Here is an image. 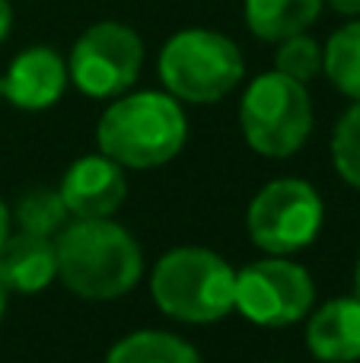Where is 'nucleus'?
Masks as SVG:
<instances>
[{
  "label": "nucleus",
  "instance_id": "13",
  "mask_svg": "<svg viewBox=\"0 0 360 363\" xmlns=\"http://www.w3.org/2000/svg\"><path fill=\"white\" fill-rule=\"evenodd\" d=\"M325 0H246V23L265 42H281L316 23Z\"/></svg>",
  "mask_w": 360,
  "mask_h": 363
},
{
  "label": "nucleus",
  "instance_id": "14",
  "mask_svg": "<svg viewBox=\"0 0 360 363\" xmlns=\"http://www.w3.org/2000/svg\"><path fill=\"white\" fill-rule=\"evenodd\" d=\"M106 363H201V357L169 332H134L108 351Z\"/></svg>",
  "mask_w": 360,
  "mask_h": 363
},
{
  "label": "nucleus",
  "instance_id": "15",
  "mask_svg": "<svg viewBox=\"0 0 360 363\" xmlns=\"http://www.w3.org/2000/svg\"><path fill=\"white\" fill-rule=\"evenodd\" d=\"M322 70L351 99H360V19L348 23L329 38L322 51Z\"/></svg>",
  "mask_w": 360,
  "mask_h": 363
},
{
  "label": "nucleus",
  "instance_id": "7",
  "mask_svg": "<svg viewBox=\"0 0 360 363\" xmlns=\"http://www.w3.org/2000/svg\"><path fill=\"white\" fill-rule=\"evenodd\" d=\"M144 64V45L131 26L96 23L77 38L67 61V77L93 99H112L131 89Z\"/></svg>",
  "mask_w": 360,
  "mask_h": 363
},
{
  "label": "nucleus",
  "instance_id": "21",
  "mask_svg": "<svg viewBox=\"0 0 360 363\" xmlns=\"http://www.w3.org/2000/svg\"><path fill=\"white\" fill-rule=\"evenodd\" d=\"M6 236H10V211H6L4 198H0V245L6 242Z\"/></svg>",
  "mask_w": 360,
  "mask_h": 363
},
{
  "label": "nucleus",
  "instance_id": "6",
  "mask_svg": "<svg viewBox=\"0 0 360 363\" xmlns=\"http://www.w3.org/2000/svg\"><path fill=\"white\" fill-rule=\"evenodd\" d=\"M322 198L310 182L278 179L252 198L246 213L249 236L271 255H287L316 239L322 226Z\"/></svg>",
  "mask_w": 360,
  "mask_h": 363
},
{
  "label": "nucleus",
  "instance_id": "3",
  "mask_svg": "<svg viewBox=\"0 0 360 363\" xmlns=\"http://www.w3.org/2000/svg\"><path fill=\"white\" fill-rule=\"evenodd\" d=\"M153 303L179 322H217L233 309L236 274L208 249H172L153 268Z\"/></svg>",
  "mask_w": 360,
  "mask_h": 363
},
{
  "label": "nucleus",
  "instance_id": "19",
  "mask_svg": "<svg viewBox=\"0 0 360 363\" xmlns=\"http://www.w3.org/2000/svg\"><path fill=\"white\" fill-rule=\"evenodd\" d=\"M325 4L342 16H360V0H325Z\"/></svg>",
  "mask_w": 360,
  "mask_h": 363
},
{
  "label": "nucleus",
  "instance_id": "11",
  "mask_svg": "<svg viewBox=\"0 0 360 363\" xmlns=\"http://www.w3.org/2000/svg\"><path fill=\"white\" fill-rule=\"evenodd\" d=\"M57 277V252L48 236L19 230L0 245V281L16 294H38Z\"/></svg>",
  "mask_w": 360,
  "mask_h": 363
},
{
  "label": "nucleus",
  "instance_id": "22",
  "mask_svg": "<svg viewBox=\"0 0 360 363\" xmlns=\"http://www.w3.org/2000/svg\"><path fill=\"white\" fill-rule=\"evenodd\" d=\"M4 313H6V284L0 281V322H4Z\"/></svg>",
  "mask_w": 360,
  "mask_h": 363
},
{
  "label": "nucleus",
  "instance_id": "12",
  "mask_svg": "<svg viewBox=\"0 0 360 363\" xmlns=\"http://www.w3.org/2000/svg\"><path fill=\"white\" fill-rule=\"evenodd\" d=\"M306 345L325 363L360 360V300H332L306 325Z\"/></svg>",
  "mask_w": 360,
  "mask_h": 363
},
{
  "label": "nucleus",
  "instance_id": "24",
  "mask_svg": "<svg viewBox=\"0 0 360 363\" xmlns=\"http://www.w3.org/2000/svg\"><path fill=\"white\" fill-rule=\"evenodd\" d=\"M0 96H4V80H0Z\"/></svg>",
  "mask_w": 360,
  "mask_h": 363
},
{
  "label": "nucleus",
  "instance_id": "4",
  "mask_svg": "<svg viewBox=\"0 0 360 363\" xmlns=\"http://www.w3.org/2000/svg\"><path fill=\"white\" fill-rule=\"evenodd\" d=\"M246 64L233 38L210 29L176 32L159 51V77L169 96L185 102H217L240 86Z\"/></svg>",
  "mask_w": 360,
  "mask_h": 363
},
{
  "label": "nucleus",
  "instance_id": "5",
  "mask_svg": "<svg viewBox=\"0 0 360 363\" xmlns=\"http://www.w3.org/2000/svg\"><path fill=\"white\" fill-rule=\"evenodd\" d=\"M246 144L261 157H291L313 128V102L300 80L271 70L252 80L240 106Z\"/></svg>",
  "mask_w": 360,
  "mask_h": 363
},
{
  "label": "nucleus",
  "instance_id": "23",
  "mask_svg": "<svg viewBox=\"0 0 360 363\" xmlns=\"http://www.w3.org/2000/svg\"><path fill=\"white\" fill-rule=\"evenodd\" d=\"M354 281H357V300H360V258H357V277Z\"/></svg>",
  "mask_w": 360,
  "mask_h": 363
},
{
  "label": "nucleus",
  "instance_id": "16",
  "mask_svg": "<svg viewBox=\"0 0 360 363\" xmlns=\"http://www.w3.org/2000/svg\"><path fill=\"white\" fill-rule=\"evenodd\" d=\"M67 217L70 211L61 191L55 188H32L16 204V226L26 233H38V236H51L55 230H61Z\"/></svg>",
  "mask_w": 360,
  "mask_h": 363
},
{
  "label": "nucleus",
  "instance_id": "17",
  "mask_svg": "<svg viewBox=\"0 0 360 363\" xmlns=\"http://www.w3.org/2000/svg\"><path fill=\"white\" fill-rule=\"evenodd\" d=\"M281 74L293 77V80L306 83L322 70V48L313 42L306 32H297L291 38H281L278 42V55H274Z\"/></svg>",
  "mask_w": 360,
  "mask_h": 363
},
{
  "label": "nucleus",
  "instance_id": "1",
  "mask_svg": "<svg viewBox=\"0 0 360 363\" xmlns=\"http://www.w3.org/2000/svg\"><path fill=\"white\" fill-rule=\"evenodd\" d=\"M57 277L83 300H118L144 271L140 245L108 217H77L55 242Z\"/></svg>",
  "mask_w": 360,
  "mask_h": 363
},
{
  "label": "nucleus",
  "instance_id": "9",
  "mask_svg": "<svg viewBox=\"0 0 360 363\" xmlns=\"http://www.w3.org/2000/svg\"><path fill=\"white\" fill-rule=\"evenodd\" d=\"M61 198L74 217H112L128 194L125 172L106 153L83 157L64 172Z\"/></svg>",
  "mask_w": 360,
  "mask_h": 363
},
{
  "label": "nucleus",
  "instance_id": "8",
  "mask_svg": "<svg viewBox=\"0 0 360 363\" xmlns=\"http://www.w3.org/2000/svg\"><path fill=\"white\" fill-rule=\"evenodd\" d=\"M316 300V287L306 268L287 258L255 262L236 274L233 309H240L249 322L265 328L293 325L310 313Z\"/></svg>",
  "mask_w": 360,
  "mask_h": 363
},
{
  "label": "nucleus",
  "instance_id": "2",
  "mask_svg": "<svg viewBox=\"0 0 360 363\" xmlns=\"http://www.w3.org/2000/svg\"><path fill=\"white\" fill-rule=\"evenodd\" d=\"M189 125L169 93H131L106 108L96 128L99 150L118 166L153 169L182 150Z\"/></svg>",
  "mask_w": 360,
  "mask_h": 363
},
{
  "label": "nucleus",
  "instance_id": "18",
  "mask_svg": "<svg viewBox=\"0 0 360 363\" xmlns=\"http://www.w3.org/2000/svg\"><path fill=\"white\" fill-rule=\"evenodd\" d=\"M332 157H335V169L348 185L360 188V99L344 112V118L335 128V140H332Z\"/></svg>",
  "mask_w": 360,
  "mask_h": 363
},
{
  "label": "nucleus",
  "instance_id": "20",
  "mask_svg": "<svg viewBox=\"0 0 360 363\" xmlns=\"http://www.w3.org/2000/svg\"><path fill=\"white\" fill-rule=\"evenodd\" d=\"M10 26H13V6L10 0H0V42L10 35Z\"/></svg>",
  "mask_w": 360,
  "mask_h": 363
},
{
  "label": "nucleus",
  "instance_id": "10",
  "mask_svg": "<svg viewBox=\"0 0 360 363\" xmlns=\"http://www.w3.org/2000/svg\"><path fill=\"white\" fill-rule=\"evenodd\" d=\"M64 86H67V64L45 45L16 55L4 77V96L16 108H29V112L55 106Z\"/></svg>",
  "mask_w": 360,
  "mask_h": 363
}]
</instances>
